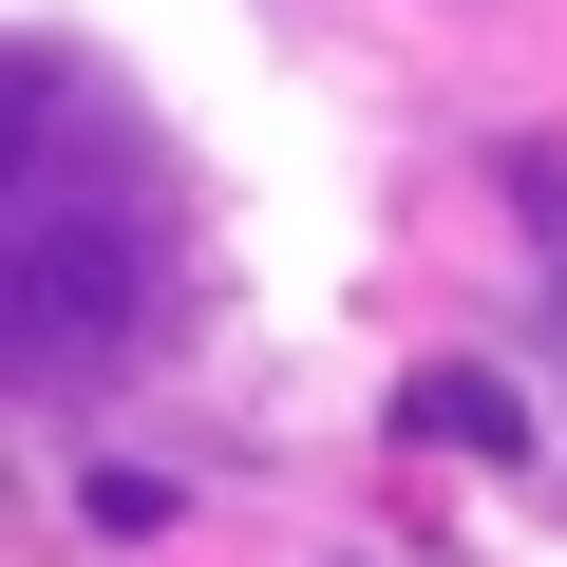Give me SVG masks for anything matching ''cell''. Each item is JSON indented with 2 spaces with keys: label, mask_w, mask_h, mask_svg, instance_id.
I'll return each instance as SVG.
<instances>
[{
  "label": "cell",
  "mask_w": 567,
  "mask_h": 567,
  "mask_svg": "<svg viewBox=\"0 0 567 567\" xmlns=\"http://www.w3.org/2000/svg\"><path fill=\"white\" fill-rule=\"evenodd\" d=\"M416 435H435V454H511L529 416H511V379H435V398H416Z\"/></svg>",
  "instance_id": "cell-1"
}]
</instances>
